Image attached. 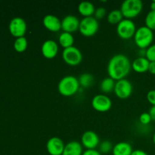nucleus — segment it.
Returning <instances> with one entry per match:
<instances>
[{"label":"nucleus","mask_w":155,"mask_h":155,"mask_svg":"<svg viewBox=\"0 0 155 155\" xmlns=\"http://www.w3.org/2000/svg\"><path fill=\"white\" fill-rule=\"evenodd\" d=\"M131 68L132 63L127 55L124 54H117L109 60L107 71L109 77L117 81L125 79L130 74Z\"/></svg>","instance_id":"nucleus-1"},{"label":"nucleus","mask_w":155,"mask_h":155,"mask_svg":"<svg viewBox=\"0 0 155 155\" xmlns=\"http://www.w3.org/2000/svg\"><path fill=\"white\" fill-rule=\"evenodd\" d=\"M78 78L72 75H68L61 79L58 85V90L64 96H71L77 93L80 89Z\"/></svg>","instance_id":"nucleus-2"},{"label":"nucleus","mask_w":155,"mask_h":155,"mask_svg":"<svg viewBox=\"0 0 155 155\" xmlns=\"http://www.w3.org/2000/svg\"><path fill=\"white\" fill-rule=\"evenodd\" d=\"M134 41L136 45L141 49L148 48L154 40L153 30L146 26H142L136 29L134 35Z\"/></svg>","instance_id":"nucleus-3"},{"label":"nucleus","mask_w":155,"mask_h":155,"mask_svg":"<svg viewBox=\"0 0 155 155\" xmlns=\"http://www.w3.org/2000/svg\"><path fill=\"white\" fill-rule=\"evenodd\" d=\"M143 3L141 0H125L122 2L120 10L124 18L133 19L142 12Z\"/></svg>","instance_id":"nucleus-4"},{"label":"nucleus","mask_w":155,"mask_h":155,"mask_svg":"<svg viewBox=\"0 0 155 155\" xmlns=\"http://www.w3.org/2000/svg\"><path fill=\"white\" fill-rule=\"evenodd\" d=\"M98 28H99L98 21L94 18V16H91L83 18L80 21L79 30L80 33L84 36L90 37L94 36L98 32Z\"/></svg>","instance_id":"nucleus-5"},{"label":"nucleus","mask_w":155,"mask_h":155,"mask_svg":"<svg viewBox=\"0 0 155 155\" xmlns=\"http://www.w3.org/2000/svg\"><path fill=\"white\" fill-rule=\"evenodd\" d=\"M136 31L134 21L131 19L124 18L117 25V33L118 36L124 39H130L133 37Z\"/></svg>","instance_id":"nucleus-6"},{"label":"nucleus","mask_w":155,"mask_h":155,"mask_svg":"<svg viewBox=\"0 0 155 155\" xmlns=\"http://www.w3.org/2000/svg\"><path fill=\"white\" fill-rule=\"evenodd\" d=\"M62 58L68 64L71 66H76L81 63L83 60V54L78 48L71 46L64 48L62 51Z\"/></svg>","instance_id":"nucleus-7"},{"label":"nucleus","mask_w":155,"mask_h":155,"mask_svg":"<svg viewBox=\"0 0 155 155\" xmlns=\"http://www.w3.org/2000/svg\"><path fill=\"white\" fill-rule=\"evenodd\" d=\"M27 23L24 18L21 17H15L11 20L8 25V30L11 34L15 38L24 36L27 32Z\"/></svg>","instance_id":"nucleus-8"},{"label":"nucleus","mask_w":155,"mask_h":155,"mask_svg":"<svg viewBox=\"0 0 155 155\" xmlns=\"http://www.w3.org/2000/svg\"><path fill=\"white\" fill-rule=\"evenodd\" d=\"M133 89V87L131 82L127 79H122L116 82L114 91L118 98L125 99L132 95Z\"/></svg>","instance_id":"nucleus-9"},{"label":"nucleus","mask_w":155,"mask_h":155,"mask_svg":"<svg viewBox=\"0 0 155 155\" xmlns=\"http://www.w3.org/2000/svg\"><path fill=\"white\" fill-rule=\"evenodd\" d=\"M92 106L98 112L108 111L112 106V101L108 96L104 94L95 95L92 100Z\"/></svg>","instance_id":"nucleus-10"},{"label":"nucleus","mask_w":155,"mask_h":155,"mask_svg":"<svg viewBox=\"0 0 155 155\" xmlns=\"http://www.w3.org/2000/svg\"><path fill=\"white\" fill-rule=\"evenodd\" d=\"M81 144L87 149H95L100 144L98 134L92 130L86 131L81 137Z\"/></svg>","instance_id":"nucleus-11"},{"label":"nucleus","mask_w":155,"mask_h":155,"mask_svg":"<svg viewBox=\"0 0 155 155\" xmlns=\"http://www.w3.org/2000/svg\"><path fill=\"white\" fill-rule=\"evenodd\" d=\"M65 145L61 138H50L46 143V149L50 155H62L64 149Z\"/></svg>","instance_id":"nucleus-12"},{"label":"nucleus","mask_w":155,"mask_h":155,"mask_svg":"<svg viewBox=\"0 0 155 155\" xmlns=\"http://www.w3.org/2000/svg\"><path fill=\"white\" fill-rule=\"evenodd\" d=\"M80 21L77 16L68 15L61 20V29L63 32L73 33L79 30Z\"/></svg>","instance_id":"nucleus-13"},{"label":"nucleus","mask_w":155,"mask_h":155,"mask_svg":"<svg viewBox=\"0 0 155 155\" xmlns=\"http://www.w3.org/2000/svg\"><path fill=\"white\" fill-rule=\"evenodd\" d=\"M41 52L46 58H54L58 52V45L52 39H47L41 46Z\"/></svg>","instance_id":"nucleus-14"},{"label":"nucleus","mask_w":155,"mask_h":155,"mask_svg":"<svg viewBox=\"0 0 155 155\" xmlns=\"http://www.w3.org/2000/svg\"><path fill=\"white\" fill-rule=\"evenodd\" d=\"M42 24L47 30L58 32L61 29V21L54 15H46L42 19Z\"/></svg>","instance_id":"nucleus-15"},{"label":"nucleus","mask_w":155,"mask_h":155,"mask_svg":"<svg viewBox=\"0 0 155 155\" xmlns=\"http://www.w3.org/2000/svg\"><path fill=\"white\" fill-rule=\"evenodd\" d=\"M83 145L77 141H71L65 145L62 155H83Z\"/></svg>","instance_id":"nucleus-16"},{"label":"nucleus","mask_w":155,"mask_h":155,"mask_svg":"<svg viewBox=\"0 0 155 155\" xmlns=\"http://www.w3.org/2000/svg\"><path fill=\"white\" fill-rule=\"evenodd\" d=\"M133 147L129 142H120L114 146L113 155H131L133 153Z\"/></svg>","instance_id":"nucleus-17"},{"label":"nucleus","mask_w":155,"mask_h":155,"mask_svg":"<svg viewBox=\"0 0 155 155\" xmlns=\"http://www.w3.org/2000/svg\"><path fill=\"white\" fill-rule=\"evenodd\" d=\"M150 61L145 57H139L135 59L132 64V68L137 73H145L148 71Z\"/></svg>","instance_id":"nucleus-18"},{"label":"nucleus","mask_w":155,"mask_h":155,"mask_svg":"<svg viewBox=\"0 0 155 155\" xmlns=\"http://www.w3.org/2000/svg\"><path fill=\"white\" fill-rule=\"evenodd\" d=\"M95 11V5L89 1H83L78 5V12L84 18L92 16Z\"/></svg>","instance_id":"nucleus-19"},{"label":"nucleus","mask_w":155,"mask_h":155,"mask_svg":"<svg viewBox=\"0 0 155 155\" xmlns=\"http://www.w3.org/2000/svg\"><path fill=\"white\" fill-rule=\"evenodd\" d=\"M58 42L61 46L64 48H69V47L74 46V38L72 33H68V32H62L60 34L58 38Z\"/></svg>","instance_id":"nucleus-20"},{"label":"nucleus","mask_w":155,"mask_h":155,"mask_svg":"<svg viewBox=\"0 0 155 155\" xmlns=\"http://www.w3.org/2000/svg\"><path fill=\"white\" fill-rule=\"evenodd\" d=\"M115 83H116L115 80L110 78V77H105L101 82L100 89L104 93H110L114 90Z\"/></svg>","instance_id":"nucleus-21"},{"label":"nucleus","mask_w":155,"mask_h":155,"mask_svg":"<svg viewBox=\"0 0 155 155\" xmlns=\"http://www.w3.org/2000/svg\"><path fill=\"white\" fill-rule=\"evenodd\" d=\"M123 19H124V15L120 9H114V10L110 11L107 16V21L110 24L117 25Z\"/></svg>","instance_id":"nucleus-22"},{"label":"nucleus","mask_w":155,"mask_h":155,"mask_svg":"<svg viewBox=\"0 0 155 155\" xmlns=\"http://www.w3.org/2000/svg\"><path fill=\"white\" fill-rule=\"evenodd\" d=\"M80 86L84 88L90 87L94 83V77L89 73H83L78 78Z\"/></svg>","instance_id":"nucleus-23"},{"label":"nucleus","mask_w":155,"mask_h":155,"mask_svg":"<svg viewBox=\"0 0 155 155\" xmlns=\"http://www.w3.org/2000/svg\"><path fill=\"white\" fill-rule=\"evenodd\" d=\"M28 46V42L25 36L16 38L14 42V48L18 52H24Z\"/></svg>","instance_id":"nucleus-24"},{"label":"nucleus","mask_w":155,"mask_h":155,"mask_svg":"<svg viewBox=\"0 0 155 155\" xmlns=\"http://www.w3.org/2000/svg\"><path fill=\"white\" fill-rule=\"evenodd\" d=\"M145 26L151 30H155V10H151L148 14L145 19Z\"/></svg>","instance_id":"nucleus-25"},{"label":"nucleus","mask_w":155,"mask_h":155,"mask_svg":"<svg viewBox=\"0 0 155 155\" xmlns=\"http://www.w3.org/2000/svg\"><path fill=\"white\" fill-rule=\"evenodd\" d=\"M114 145L109 140H104L99 144V152L102 154H108L112 152Z\"/></svg>","instance_id":"nucleus-26"},{"label":"nucleus","mask_w":155,"mask_h":155,"mask_svg":"<svg viewBox=\"0 0 155 155\" xmlns=\"http://www.w3.org/2000/svg\"><path fill=\"white\" fill-rule=\"evenodd\" d=\"M145 58L149 61H155V44H151L145 50Z\"/></svg>","instance_id":"nucleus-27"},{"label":"nucleus","mask_w":155,"mask_h":155,"mask_svg":"<svg viewBox=\"0 0 155 155\" xmlns=\"http://www.w3.org/2000/svg\"><path fill=\"white\" fill-rule=\"evenodd\" d=\"M106 13H107V10H106L105 8L104 7H98L97 8H95V13H94V18H96L97 20H100L101 18H104L106 15Z\"/></svg>","instance_id":"nucleus-28"},{"label":"nucleus","mask_w":155,"mask_h":155,"mask_svg":"<svg viewBox=\"0 0 155 155\" xmlns=\"http://www.w3.org/2000/svg\"><path fill=\"white\" fill-rule=\"evenodd\" d=\"M152 120H151V116H150L149 113H147V112H145V113H142V114L139 116V121L143 125H148L151 123V121Z\"/></svg>","instance_id":"nucleus-29"},{"label":"nucleus","mask_w":155,"mask_h":155,"mask_svg":"<svg viewBox=\"0 0 155 155\" xmlns=\"http://www.w3.org/2000/svg\"><path fill=\"white\" fill-rule=\"evenodd\" d=\"M147 99H148V102L151 104L152 106L155 105V90L152 89L150 90L147 94Z\"/></svg>","instance_id":"nucleus-30"},{"label":"nucleus","mask_w":155,"mask_h":155,"mask_svg":"<svg viewBox=\"0 0 155 155\" xmlns=\"http://www.w3.org/2000/svg\"><path fill=\"white\" fill-rule=\"evenodd\" d=\"M83 155H101V154L96 149H87L83 151Z\"/></svg>","instance_id":"nucleus-31"},{"label":"nucleus","mask_w":155,"mask_h":155,"mask_svg":"<svg viewBox=\"0 0 155 155\" xmlns=\"http://www.w3.org/2000/svg\"><path fill=\"white\" fill-rule=\"evenodd\" d=\"M148 71L151 74H155V61H150Z\"/></svg>","instance_id":"nucleus-32"},{"label":"nucleus","mask_w":155,"mask_h":155,"mask_svg":"<svg viewBox=\"0 0 155 155\" xmlns=\"http://www.w3.org/2000/svg\"><path fill=\"white\" fill-rule=\"evenodd\" d=\"M131 155H148L143 150L137 149V150H133V153H132Z\"/></svg>","instance_id":"nucleus-33"},{"label":"nucleus","mask_w":155,"mask_h":155,"mask_svg":"<svg viewBox=\"0 0 155 155\" xmlns=\"http://www.w3.org/2000/svg\"><path fill=\"white\" fill-rule=\"evenodd\" d=\"M149 114L151 116V120L153 121H155V105L154 106H151V108L149 109Z\"/></svg>","instance_id":"nucleus-34"},{"label":"nucleus","mask_w":155,"mask_h":155,"mask_svg":"<svg viewBox=\"0 0 155 155\" xmlns=\"http://www.w3.org/2000/svg\"><path fill=\"white\" fill-rule=\"evenodd\" d=\"M150 7H151V10H155V2L154 0L151 2V5H150Z\"/></svg>","instance_id":"nucleus-35"},{"label":"nucleus","mask_w":155,"mask_h":155,"mask_svg":"<svg viewBox=\"0 0 155 155\" xmlns=\"http://www.w3.org/2000/svg\"><path fill=\"white\" fill-rule=\"evenodd\" d=\"M153 142H154V145H155V133H154V136H153Z\"/></svg>","instance_id":"nucleus-36"},{"label":"nucleus","mask_w":155,"mask_h":155,"mask_svg":"<svg viewBox=\"0 0 155 155\" xmlns=\"http://www.w3.org/2000/svg\"><path fill=\"white\" fill-rule=\"evenodd\" d=\"M154 2H155V0H154Z\"/></svg>","instance_id":"nucleus-37"}]
</instances>
